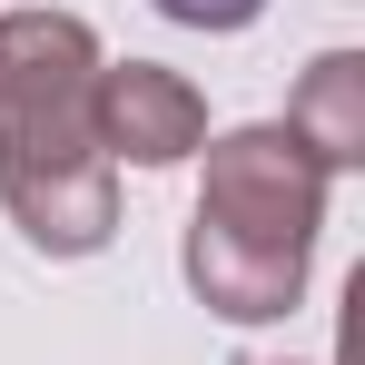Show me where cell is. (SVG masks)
Masks as SVG:
<instances>
[{
    "instance_id": "52a82bcc",
    "label": "cell",
    "mask_w": 365,
    "mask_h": 365,
    "mask_svg": "<svg viewBox=\"0 0 365 365\" xmlns=\"http://www.w3.org/2000/svg\"><path fill=\"white\" fill-rule=\"evenodd\" d=\"M247 365H267V356H247Z\"/></svg>"
},
{
    "instance_id": "6da1fadb",
    "label": "cell",
    "mask_w": 365,
    "mask_h": 365,
    "mask_svg": "<svg viewBox=\"0 0 365 365\" xmlns=\"http://www.w3.org/2000/svg\"><path fill=\"white\" fill-rule=\"evenodd\" d=\"M207 178H197V207H187V287L207 316L227 326H277L306 306V267H316V237H326V168L306 158L277 119H247L227 138L197 148Z\"/></svg>"
},
{
    "instance_id": "8992f818",
    "label": "cell",
    "mask_w": 365,
    "mask_h": 365,
    "mask_svg": "<svg viewBox=\"0 0 365 365\" xmlns=\"http://www.w3.org/2000/svg\"><path fill=\"white\" fill-rule=\"evenodd\" d=\"M148 10H158V20H178V30H217V40H227V30H247L267 0H148Z\"/></svg>"
},
{
    "instance_id": "7a4b0ae2",
    "label": "cell",
    "mask_w": 365,
    "mask_h": 365,
    "mask_svg": "<svg viewBox=\"0 0 365 365\" xmlns=\"http://www.w3.org/2000/svg\"><path fill=\"white\" fill-rule=\"evenodd\" d=\"M0 207L40 257H99L119 237V168L99 158L89 109L0 119Z\"/></svg>"
},
{
    "instance_id": "3957f363",
    "label": "cell",
    "mask_w": 365,
    "mask_h": 365,
    "mask_svg": "<svg viewBox=\"0 0 365 365\" xmlns=\"http://www.w3.org/2000/svg\"><path fill=\"white\" fill-rule=\"evenodd\" d=\"M89 138L109 168H187L207 148V99L168 60H99L89 79Z\"/></svg>"
},
{
    "instance_id": "277c9868",
    "label": "cell",
    "mask_w": 365,
    "mask_h": 365,
    "mask_svg": "<svg viewBox=\"0 0 365 365\" xmlns=\"http://www.w3.org/2000/svg\"><path fill=\"white\" fill-rule=\"evenodd\" d=\"M99 30L79 10H0V119H69L89 109Z\"/></svg>"
},
{
    "instance_id": "5b68a950",
    "label": "cell",
    "mask_w": 365,
    "mask_h": 365,
    "mask_svg": "<svg viewBox=\"0 0 365 365\" xmlns=\"http://www.w3.org/2000/svg\"><path fill=\"white\" fill-rule=\"evenodd\" d=\"M277 128L297 138L326 178L365 168V50H326V60H306V79L287 89V119H277Z\"/></svg>"
}]
</instances>
